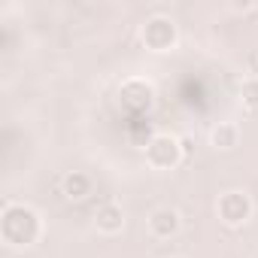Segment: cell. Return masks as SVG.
I'll list each match as a JSON object with an SVG mask.
<instances>
[{
	"label": "cell",
	"instance_id": "cell-10",
	"mask_svg": "<svg viewBox=\"0 0 258 258\" xmlns=\"http://www.w3.org/2000/svg\"><path fill=\"white\" fill-rule=\"evenodd\" d=\"M240 100L246 109H258V79H246L240 85Z\"/></svg>",
	"mask_w": 258,
	"mask_h": 258
},
{
	"label": "cell",
	"instance_id": "cell-8",
	"mask_svg": "<svg viewBox=\"0 0 258 258\" xmlns=\"http://www.w3.org/2000/svg\"><path fill=\"white\" fill-rule=\"evenodd\" d=\"M61 195L67 201H85L91 195V176L82 173V170H70L64 179H61Z\"/></svg>",
	"mask_w": 258,
	"mask_h": 258
},
{
	"label": "cell",
	"instance_id": "cell-2",
	"mask_svg": "<svg viewBox=\"0 0 258 258\" xmlns=\"http://www.w3.org/2000/svg\"><path fill=\"white\" fill-rule=\"evenodd\" d=\"M140 40H143V46H146L149 52L164 55V52H170V49L176 46V40H179L176 22L167 19V16H152V19L143 22V28H140Z\"/></svg>",
	"mask_w": 258,
	"mask_h": 258
},
{
	"label": "cell",
	"instance_id": "cell-9",
	"mask_svg": "<svg viewBox=\"0 0 258 258\" xmlns=\"http://www.w3.org/2000/svg\"><path fill=\"white\" fill-rule=\"evenodd\" d=\"M237 140H240V131H237V124H231V121H219L210 131V143L216 149H234Z\"/></svg>",
	"mask_w": 258,
	"mask_h": 258
},
{
	"label": "cell",
	"instance_id": "cell-7",
	"mask_svg": "<svg viewBox=\"0 0 258 258\" xmlns=\"http://www.w3.org/2000/svg\"><path fill=\"white\" fill-rule=\"evenodd\" d=\"M94 225H97V231H103V234H118V231L124 228V210H121L115 201H106V204L97 207Z\"/></svg>",
	"mask_w": 258,
	"mask_h": 258
},
{
	"label": "cell",
	"instance_id": "cell-3",
	"mask_svg": "<svg viewBox=\"0 0 258 258\" xmlns=\"http://www.w3.org/2000/svg\"><path fill=\"white\" fill-rule=\"evenodd\" d=\"M182 155H185L182 140L173 134H155L146 146V164L152 170H173L182 161Z\"/></svg>",
	"mask_w": 258,
	"mask_h": 258
},
{
	"label": "cell",
	"instance_id": "cell-6",
	"mask_svg": "<svg viewBox=\"0 0 258 258\" xmlns=\"http://www.w3.org/2000/svg\"><path fill=\"white\" fill-rule=\"evenodd\" d=\"M179 225H182V219H179V213H176L173 207H158V210L149 216V231H152V237H158V240L176 237V234H179Z\"/></svg>",
	"mask_w": 258,
	"mask_h": 258
},
{
	"label": "cell",
	"instance_id": "cell-4",
	"mask_svg": "<svg viewBox=\"0 0 258 258\" xmlns=\"http://www.w3.org/2000/svg\"><path fill=\"white\" fill-rule=\"evenodd\" d=\"M118 103L127 115H143L152 109L155 103V88L143 79H127L121 88H118Z\"/></svg>",
	"mask_w": 258,
	"mask_h": 258
},
{
	"label": "cell",
	"instance_id": "cell-5",
	"mask_svg": "<svg viewBox=\"0 0 258 258\" xmlns=\"http://www.w3.org/2000/svg\"><path fill=\"white\" fill-rule=\"evenodd\" d=\"M216 213L228 228H240L252 219V198L246 191H225L216 204Z\"/></svg>",
	"mask_w": 258,
	"mask_h": 258
},
{
	"label": "cell",
	"instance_id": "cell-1",
	"mask_svg": "<svg viewBox=\"0 0 258 258\" xmlns=\"http://www.w3.org/2000/svg\"><path fill=\"white\" fill-rule=\"evenodd\" d=\"M43 234V222L40 213L28 204H7L0 213V237L13 249H28L40 240Z\"/></svg>",
	"mask_w": 258,
	"mask_h": 258
},
{
	"label": "cell",
	"instance_id": "cell-11",
	"mask_svg": "<svg viewBox=\"0 0 258 258\" xmlns=\"http://www.w3.org/2000/svg\"><path fill=\"white\" fill-rule=\"evenodd\" d=\"M234 10L237 13H246V10H252V4H234Z\"/></svg>",
	"mask_w": 258,
	"mask_h": 258
}]
</instances>
